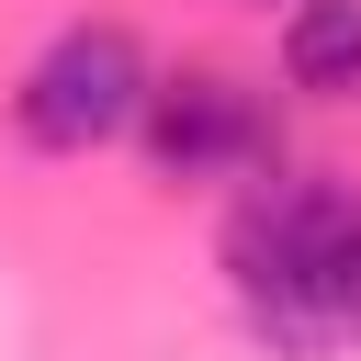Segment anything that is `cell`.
<instances>
[{
	"mask_svg": "<svg viewBox=\"0 0 361 361\" xmlns=\"http://www.w3.org/2000/svg\"><path fill=\"white\" fill-rule=\"evenodd\" d=\"M248 11H271V0H248Z\"/></svg>",
	"mask_w": 361,
	"mask_h": 361,
	"instance_id": "obj_4",
	"label": "cell"
},
{
	"mask_svg": "<svg viewBox=\"0 0 361 361\" xmlns=\"http://www.w3.org/2000/svg\"><path fill=\"white\" fill-rule=\"evenodd\" d=\"M135 147L158 180H259V169H282V113L237 68H180V79H147Z\"/></svg>",
	"mask_w": 361,
	"mask_h": 361,
	"instance_id": "obj_2",
	"label": "cell"
},
{
	"mask_svg": "<svg viewBox=\"0 0 361 361\" xmlns=\"http://www.w3.org/2000/svg\"><path fill=\"white\" fill-rule=\"evenodd\" d=\"M271 56H282V90H293V102L350 113V102H361V0H293Z\"/></svg>",
	"mask_w": 361,
	"mask_h": 361,
	"instance_id": "obj_3",
	"label": "cell"
},
{
	"mask_svg": "<svg viewBox=\"0 0 361 361\" xmlns=\"http://www.w3.org/2000/svg\"><path fill=\"white\" fill-rule=\"evenodd\" d=\"M147 79H158V68H147V45H135L124 23H68V34H45V56L23 68L11 135H23L34 158H90V147L135 135Z\"/></svg>",
	"mask_w": 361,
	"mask_h": 361,
	"instance_id": "obj_1",
	"label": "cell"
}]
</instances>
